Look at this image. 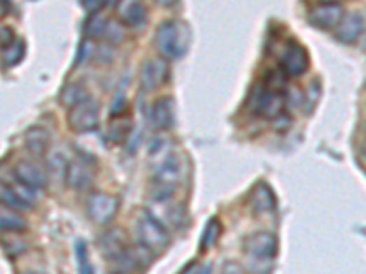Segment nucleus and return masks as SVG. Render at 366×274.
Returning <instances> with one entry per match:
<instances>
[{"label": "nucleus", "instance_id": "1", "mask_svg": "<svg viewBox=\"0 0 366 274\" xmlns=\"http://www.w3.org/2000/svg\"><path fill=\"white\" fill-rule=\"evenodd\" d=\"M190 29L185 22L171 19L157 26L154 35V44L157 52L162 53L167 61H176L189 52L190 46Z\"/></svg>", "mask_w": 366, "mask_h": 274}, {"label": "nucleus", "instance_id": "2", "mask_svg": "<svg viewBox=\"0 0 366 274\" xmlns=\"http://www.w3.org/2000/svg\"><path fill=\"white\" fill-rule=\"evenodd\" d=\"M183 178V166H181L180 156L172 154L165 163L157 166L153 175L154 192L153 198H172L174 190Z\"/></svg>", "mask_w": 366, "mask_h": 274}, {"label": "nucleus", "instance_id": "3", "mask_svg": "<svg viewBox=\"0 0 366 274\" xmlns=\"http://www.w3.org/2000/svg\"><path fill=\"white\" fill-rule=\"evenodd\" d=\"M136 234H138V243L148 249L150 252L162 251L169 243V232L162 223L156 222L147 210H143L141 216L136 222Z\"/></svg>", "mask_w": 366, "mask_h": 274}, {"label": "nucleus", "instance_id": "4", "mask_svg": "<svg viewBox=\"0 0 366 274\" xmlns=\"http://www.w3.org/2000/svg\"><path fill=\"white\" fill-rule=\"evenodd\" d=\"M68 124L79 134L94 132L99 127V103L88 99L68 112Z\"/></svg>", "mask_w": 366, "mask_h": 274}, {"label": "nucleus", "instance_id": "5", "mask_svg": "<svg viewBox=\"0 0 366 274\" xmlns=\"http://www.w3.org/2000/svg\"><path fill=\"white\" fill-rule=\"evenodd\" d=\"M244 251L253 260L272 261L279 251V240L273 232H255L244 240Z\"/></svg>", "mask_w": 366, "mask_h": 274}, {"label": "nucleus", "instance_id": "6", "mask_svg": "<svg viewBox=\"0 0 366 274\" xmlns=\"http://www.w3.org/2000/svg\"><path fill=\"white\" fill-rule=\"evenodd\" d=\"M119 210V199L105 192H94L86 201V214L94 223L105 225L115 217Z\"/></svg>", "mask_w": 366, "mask_h": 274}, {"label": "nucleus", "instance_id": "7", "mask_svg": "<svg viewBox=\"0 0 366 274\" xmlns=\"http://www.w3.org/2000/svg\"><path fill=\"white\" fill-rule=\"evenodd\" d=\"M169 61L163 57H154L143 62L141 71H139V82L145 92L157 90L160 86H163L169 80Z\"/></svg>", "mask_w": 366, "mask_h": 274}, {"label": "nucleus", "instance_id": "8", "mask_svg": "<svg viewBox=\"0 0 366 274\" xmlns=\"http://www.w3.org/2000/svg\"><path fill=\"white\" fill-rule=\"evenodd\" d=\"M66 183L70 185L71 189L76 190H86L90 189L92 183L95 180V166L92 157L81 156L77 159L70 161L66 171Z\"/></svg>", "mask_w": 366, "mask_h": 274}, {"label": "nucleus", "instance_id": "9", "mask_svg": "<svg viewBox=\"0 0 366 274\" xmlns=\"http://www.w3.org/2000/svg\"><path fill=\"white\" fill-rule=\"evenodd\" d=\"M281 66L284 75L288 77H300L304 75L309 68V55L306 52V48L302 44L291 41L288 46L284 48L282 53Z\"/></svg>", "mask_w": 366, "mask_h": 274}, {"label": "nucleus", "instance_id": "10", "mask_svg": "<svg viewBox=\"0 0 366 274\" xmlns=\"http://www.w3.org/2000/svg\"><path fill=\"white\" fill-rule=\"evenodd\" d=\"M147 212L163 227H180L183 219V208L172 201V198H153Z\"/></svg>", "mask_w": 366, "mask_h": 274}, {"label": "nucleus", "instance_id": "11", "mask_svg": "<svg viewBox=\"0 0 366 274\" xmlns=\"http://www.w3.org/2000/svg\"><path fill=\"white\" fill-rule=\"evenodd\" d=\"M344 19V8L337 2H324L317 4L309 11V20L321 29H335Z\"/></svg>", "mask_w": 366, "mask_h": 274}, {"label": "nucleus", "instance_id": "12", "mask_svg": "<svg viewBox=\"0 0 366 274\" xmlns=\"http://www.w3.org/2000/svg\"><path fill=\"white\" fill-rule=\"evenodd\" d=\"M99 251L103 252L106 260L114 261L119 256H123L129 251L127 247V234L121 229H110L99 240Z\"/></svg>", "mask_w": 366, "mask_h": 274}, {"label": "nucleus", "instance_id": "13", "mask_svg": "<svg viewBox=\"0 0 366 274\" xmlns=\"http://www.w3.org/2000/svg\"><path fill=\"white\" fill-rule=\"evenodd\" d=\"M174 117H176V110L171 97H160L150 108V123L160 132L169 130L174 124Z\"/></svg>", "mask_w": 366, "mask_h": 274}, {"label": "nucleus", "instance_id": "14", "mask_svg": "<svg viewBox=\"0 0 366 274\" xmlns=\"http://www.w3.org/2000/svg\"><path fill=\"white\" fill-rule=\"evenodd\" d=\"M15 178L20 183L28 185L35 190H43L46 187V174L38 165L29 161H19L15 166Z\"/></svg>", "mask_w": 366, "mask_h": 274}, {"label": "nucleus", "instance_id": "15", "mask_svg": "<svg viewBox=\"0 0 366 274\" xmlns=\"http://www.w3.org/2000/svg\"><path fill=\"white\" fill-rule=\"evenodd\" d=\"M119 20L130 28H143L147 24V10L141 2L136 0H127V2H119L118 4Z\"/></svg>", "mask_w": 366, "mask_h": 274}, {"label": "nucleus", "instance_id": "16", "mask_svg": "<svg viewBox=\"0 0 366 274\" xmlns=\"http://www.w3.org/2000/svg\"><path fill=\"white\" fill-rule=\"evenodd\" d=\"M365 31V19L361 13H348L337 28V38L346 44H353Z\"/></svg>", "mask_w": 366, "mask_h": 274}, {"label": "nucleus", "instance_id": "17", "mask_svg": "<svg viewBox=\"0 0 366 274\" xmlns=\"http://www.w3.org/2000/svg\"><path fill=\"white\" fill-rule=\"evenodd\" d=\"M275 194L269 185L258 183L251 192V208L253 212L262 216V214H269L275 210Z\"/></svg>", "mask_w": 366, "mask_h": 274}, {"label": "nucleus", "instance_id": "18", "mask_svg": "<svg viewBox=\"0 0 366 274\" xmlns=\"http://www.w3.org/2000/svg\"><path fill=\"white\" fill-rule=\"evenodd\" d=\"M24 143L35 157H44L50 148V134L43 127H31L24 136Z\"/></svg>", "mask_w": 366, "mask_h": 274}, {"label": "nucleus", "instance_id": "19", "mask_svg": "<svg viewBox=\"0 0 366 274\" xmlns=\"http://www.w3.org/2000/svg\"><path fill=\"white\" fill-rule=\"evenodd\" d=\"M88 99H92V97L83 82H71V85H68L61 94V103L64 104V106H68L70 110L76 108L77 104L85 103V101Z\"/></svg>", "mask_w": 366, "mask_h": 274}, {"label": "nucleus", "instance_id": "20", "mask_svg": "<svg viewBox=\"0 0 366 274\" xmlns=\"http://www.w3.org/2000/svg\"><path fill=\"white\" fill-rule=\"evenodd\" d=\"M0 227L4 232H20L26 229V219L17 210L2 207V210H0Z\"/></svg>", "mask_w": 366, "mask_h": 274}, {"label": "nucleus", "instance_id": "21", "mask_svg": "<svg viewBox=\"0 0 366 274\" xmlns=\"http://www.w3.org/2000/svg\"><path fill=\"white\" fill-rule=\"evenodd\" d=\"M106 26H108V19L103 13L90 15L85 22V35L86 38L95 41V38L105 37Z\"/></svg>", "mask_w": 366, "mask_h": 274}, {"label": "nucleus", "instance_id": "22", "mask_svg": "<svg viewBox=\"0 0 366 274\" xmlns=\"http://www.w3.org/2000/svg\"><path fill=\"white\" fill-rule=\"evenodd\" d=\"M132 132V121L129 117H112V121L108 123V137L114 143L125 141L129 134Z\"/></svg>", "mask_w": 366, "mask_h": 274}, {"label": "nucleus", "instance_id": "23", "mask_svg": "<svg viewBox=\"0 0 366 274\" xmlns=\"http://www.w3.org/2000/svg\"><path fill=\"white\" fill-rule=\"evenodd\" d=\"M220 234H222V223H220L216 217H213V219H209V223L205 225L204 234H202V251L207 252L209 249H213V247L216 245V241H218Z\"/></svg>", "mask_w": 366, "mask_h": 274}, {"label": "nucleus", "instance_id": "24", "mask_svg": "<svg viewBox=\"0 0 366 274\" xmlns=\"http://www.w3.org/2000/svg\"><path fill=\"white\" fill-rule=\"evenodd\" d=\"M24 53H26V43L17 38L10 48L2 50V61H4L6 68H13L17 66L20 61L24 59Z\"/></svg>", "mask_w": 366, "mask_h": 274}, {"label": "nucleus", "instance_id": "25", "mask_svg": "<svg viewBox=\"0 0 366 274\" xmlns=\"http://www.w3.org/2000/svg\"><path fill=\"white\" fill-rule=\"evenodd\" d=\"M0 198H2V205H4V207L11 208V210H17V212H22V210H29V208H31V205L26 203L11 187H6V185H2Z\"/></svg>", "mask_w": 366, "mask_h": 274}, {"label": "nucleus", "instance_id": "26", "mask_svg": "<svg viewBox=\"0 0 366 274\" xmlns=\"http://www.w3.org/2000/svg\"><path fill=\"white\" fill-rule=\"evenodd\" d=\"M76 251H77V273L94 274V267H92V261L90 258H88V249H86L85 241L83 240L77 241Z\"/></svg>", "mask_w": 366, "mask_h": 274}, {"label": "nucleus", "instance_id": "27", "mask_svg": "<svg viewBox=\"0 0 366 274\" xmlns=\"http://www.w3.org/2000/svg\"><path fill=\"white\" fill-rule=\"evenodd\" d=\"M106 41L110 44H121L125 38V26L121 20L110 19L108 26H106V34H105Z\"/></svg>", "mask_w": 366, "mask_h": 274}, {"label": "nucleus", "instance_id": "28", "mask_svg": "<svg viewBox=\"0 0 366 274\" xmlns=\"http://www.w3.org/2000/svg\"><path fill=\"white\" fill-rule=\"evenodd\" d=\"M95 43L94 41H90V38H85L81 44H79V53H77V59H76V66H83L85 62L90 61L92 57L95 55Z\"/></svg>", "mask_w": 366, "mask_h": 274}, {"label": "nucleus", "instance_id": "29", "mask_svg": "<svg viewBox=\"0 0 366 274\" xmlns=\"http://www.w3.org/2000/svg\"><path fill=\"white\" fill-rule=\"evenodd\" d=\"M13 190L15 192H17V194L20 196V198L24 199V201H26V203L28 205H34V203H37L38 201V190H35V189H31V187H28V185H24V183H20V181H17V185H15L13 187Z\"/></svg>", "mask_w": 366, "mask_h": 274}, {"label": "nucleus", "instance_id": "30", "mask_svg": "<svg viewBox=\"0 0 366 274\" xmlns=\"http://www.w3.org/2000/svg\"><path fill=\"white\" fill-rule=\"evenodd\" d=\"M15 41H17V38H15L13 35V29H11L10 26H2V28H0V44H2V50L10 48Z\"/></svg>", "mask_w": 366, "mask_h": 274}, {"label": "nucleus", "instance_id": "31", "mask_svg": "<svg viewBox=\"0 0 366 274\" xmlns=\"http://www.w3.org/2000/svg\"><path fill=\"white\" fill-rule=\"evenodd\" d=\"M105 6H106L105 0H83V8L88 11V15L101 13V10H103Z\"/></svg>", "mask_w": 366, "mask_h": 274}, {"label": "nucleus", "instance_id": "32", "mask_svg": "<svg viewBox=\"0 0 366 274\" xmlns=\"http://www.w3.org/2000/svg\"><path fill=\"white\" fill-rule=\"evenodd\" d=\"M222 274H246V273H244V269L238 264H234V261H227V264L224 265V269H222Z\"/></svg>", "mask_w": 366, "mask_h": 274}, {"label": "nucleus", "instance_id": "33", "mask_svg": "<svg viewBox=\"0 0 366 274\" xmlns=\"http://www.w3.org/2000/svg\"><path fill=\"white\" fill-rule=\"evenodd\" d=\"M198 271H200V267H198V264H190V265H189V269H187L183 274H198Z\"/></svg>", "mask_w": 366, "mask_h": 274}, {"label": "nucleus", "instance_id": "34", "mask_svg": "<svg viewBox=\"0 0 366 274\" xmlns=\"http://www.w3.org/2000/svg\"><path fill=\"white\" fill-rule=\"evenodd\" d=\"M8 8H10V6H8V2H2V17L6 15V10H8Z\"/></svg>", "mask_w": 366, "mask_h": 274}, {"label": "nucleus", "instance_id": "35", "mask_svg": "<svg viewBox=\"0 0 366 274\" xmlns=\"http://www.w3.org/2000/svg\"><path fill=\"white\" fill-rule=\"evenodd\" d=\"M363 156L366 157V143H365V145H363Z\"/></svg>", "mask_w": 366, "mask_h": 274}, {"label": "nucleus", "instance_id": "36", "mask_svg": "<svg viewBox=\"0 0 366 274\" xmlns=\"http://www.w3.org/2000/svg\"><path fill=\"white\" fill-rule=\"evenodd\" d=\"M29 274H37V273H29Z\"/></svg>", "mask_w": 366, "mask_h": 274}]
</instances>
